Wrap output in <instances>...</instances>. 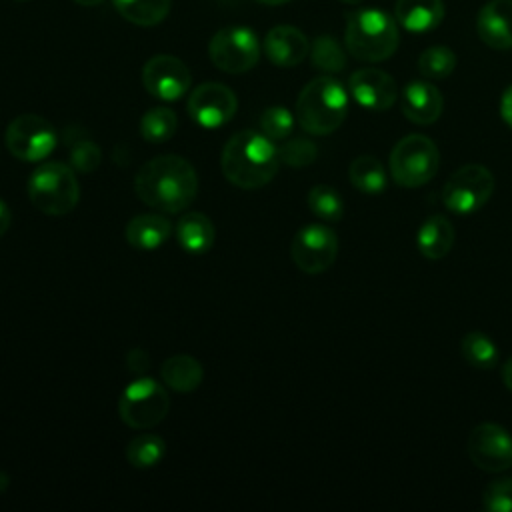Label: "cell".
Returning a JSON list of instances; mask_svg holds the SVG:
<instances>
[{"label":"cell","mask_w":512,"mask_h":512,"mask_svg":"<svg viewBox=\"0 0 512 512\" xmlns=\"http://www.w3.org/2000/svg\"><path fill=\"white\" fill-rule=\"evenodd\" d=\"M134 192L146 206L166 214L188 208L198 194L194 166L176 154H162L144 162L134 176Z\"/></svg>","instance_id":"1"},{"label":"cell","mask_w":512,"mask_h":512,"mask_svg":"<svg viewBox=\"0 0 512 512\" xmlns=\"http://www.w3.org/2000/svg\"><path fill=\"white\" fill-rule=\"evenodd\" d=\"M224 178L242 190H258L278 172V148L260 130H240L228 138L220 158Z\"/></svg>","instance_id":"2"},{"label":"cell","mask_w":512,"mask_h":512,"mask_svg":"<svg viewBox=\"0 0 512 512\" xmlns=\"http://www.w3.org/2000/svg\"><path fill=\"white\" fill-rule=\"evenodd\" d=\"M344 44L348 54L362 62H382L390 58L398 44V22L384 10L358 8L348 14Z\"/></svg>","instance_id":"3"},{"label":"cell","mask_w":512,"mask_h":512,"mask_svg":"<svg viewBox=\"0 0 512 512\" xmlns=\"http://www.w3.org/2000/svg\"><path fill=\"white\" fill-rule=\"evenodd\" d=\"M348 114L346 88L332 76L310 80L298 94L296 120L312 136H328L338 130Z\"/></svg>","instance_id":"4"},{"label":"cell","mask_w":512,"mask_h":512,"mask_svg":"<svg viewBox=\"0 0 512 512\" xmlns=\"http://www.w3.org/2000/svg\"><path fill=\"white\" fill-rule=\"evenodd\" d=\"M34 208L48 216L72 212L80 200V186L74 168L64 162H42L26 182Z\"/></svg>","instance_id":"5"},{"label":"cell","mask_w":512,"mask_h":512,"mask_svg":"<svg viewBox=\"0 0 512 512\" xmlns=\"http://www.w3.org/2000/svg\"><path fill=\"white\" fill-rule=\"evenodd\" d=\"M390 176L398 186L418 188L430 182L440 166V152L424 134H408L390 152Z\"/></svg>","instance_id":"6"},{"label":"cell","mask_w":512,"mask_h":512,"mask_svg":"<svg viewBox=\"0 0 512 512\" xmlns=\"http://www.w3.org/2000/svg\"><path fill=\"white\" fill-rule=\"evenodd\" d=\"M168 410L170 398L164 384L146 376L132 380L118 398V416L134 430H148L160 424Z\"/></svg>","instance_id":"7"},{"label":"cell","mask_w":512,"mask_h":512,"mask_svg":"<svg viewBox=\"0 0 512 512\" xmlns=\"http://www.w3.org/2000/svg\"><path fill=\"white\" fill-rule=\"evenodd\" d=\"M262 54L256 32L248 26L232 24L220 28L208 44L210 62L226 74H244L252 70Z\"/></svg>","instance_id":"8"},{"label":"cell","mask_w":512,"mask_h":512,"mask_svg":"<svg viewBox=\"0 0 512 512\" xmlns=\"http://www.w3.org/2000/svg\"><path fill=\"white\" fill-rule=\"evenodd\" d=\"M496 180L482 164H464L444 182L442 202L454 214H472L492 196Z\"/></svg>","instance_id":"9"},{"label":"cell","mask_w":512,"mask_h":512,"mask_svg":"<svg viewBox=\"0 0 512 512\" xmlns=\"http://www.w3.org/2000/svg\"><path fill=\"white\" fill-rule=\"evenodd\" d=\"M8 152L22 162L46 160L58 142L54 126L38 114L16 116L4 134Z\"/></svg>","instance_id":"10"},{"label":"cell","mask_w":512,"mask_h":512,"mask_svg":"<svg viewBox=\"0 0 512 512\" xmlns=\"http://www.w3.org/2000/svg\"><path fill=\"white\" fill-rule=\"evenodd\" d=\"M292 262L306 274L328 270L338 256V236L326 224L302 226L290 244Z\"/></svg>","instance_id":"11"},{"label":"cell","mask_w":512,"mask_h":512,"mask_svg":"<svg viewBox=\"0 0 512 512\" xmlns=\"http://www.w3.org/2000/svg\"><path fill=\"white\" fill-rule=\"evenodd\" d=\"M186 108L194 124L206 130H216L234 118L238 100L226 84L204 82L192 90Z\"/></svg>","instance_id":"12"},{"label":"cell","mask_w":512,"mask_h":512,"mask_svg":"<svg viewBox=\"0 0 512 512\" xmlns=\"http://www.w3.org/2000/svg\"><path fill=\"white\" fill-rule=\"evenodd\" d=\"M142 84L148 94L162 102L180 100L190 84V68L172 54H156L142 68Z\"/></svg>","instance_id":"13"},{"label":"cell","mask_w":512,"mask_h":512,"mask_svg":"<svg viewBox=\"0 0 512 512\" xmlns=\"http://www.w3.org/2000/svg\"><path fill=\"white\" fill-rule=\"evenodd\" d=\"M466 452L474 466L484 472H504L512 466V438L492 422L478 424L466 442Z\"/></svg>","instance_id":"14"},{"label":"cell","mask_w":512,"mask_h":512,"mask_svg":"<svg viewBox=\"0 0 512 512\" xmlns=\"http://www.w3.org/2000/svg\"><path fill=\"white\" fill-rule=\"evenodd\" d=\"M352 98L366 110L384 112L398 100V84L394 78L378 68H360L348 80Z\"/></svg>","instance_id":"15"},{"label":"cell","mask_w":512,"mask_h":512,"mask_svg":"<svg viewBox=\"0 0 512 512\" xmlns=\"http://www.w3.org/2000/svg\"><path fill=\"white\" fill-rule=\"evenodd\" d=\"M266 58L280 68L298 66L310 54V40L306 34L290 24H278L264 36Z\"/></svg>","instance_id":"16"},{"label":"cell","mask_w":512,"mask_h":512,"mask_svg":"<svg viewBox=\"0 0 512 512\" xmlns=\"http://www.w3.org/2000/svg\"><path fill=\"white\" fill-rule=\"evenodd\" d=\"M480 40L494 50L512 48V0L486 2L476 18Z\"/></svg>","instance_id":"17"},{"label":"cell","mask_w":512,"mask_h":512,"mask_svg":"<svg viewBox=\"0 0 512 512\" xmlns=\"http://www.w3.org/2000/svg\"><path fill=\"white\" fill-rule=\"evenodd\" d=\"M400 106H402V114L410 122L428 126L440 118L444 108V98L434 84L426 80H414L402 90Z\"/></svg>","instance_id":"18"},{"label":"cell","mask_w":512,"mask_h":512,"mask_svg":"<svg viewBox=\"0 0 512 512\" xmlns=\"http://www.w3.org/2000/svg\"><path fill=\"white\" fill-rule=\"evenodd\" d=\"M444 2L442 0H396L394 18L408 32H430L438 28L444 20Z\"/></svg>","instance_id":"19"},{"label":"cell","mask_w":512,"mask_h":512,"mask_svg":"<svg viewBox=\"0 0 512 512\" xmlns=\"http://www.w3.org/2000/svg\"><path fill=\"white\" fill-rule=\"evenodd\" d=\"M214 238V224L204 212H186L176 224V240L180 248L192 256L208 252L214 244Z\"/></svg>","instance_id":"20"},{"label":"cell","mask_w":512,"mask_h":512,"mask_svg":"<svg viewBox=\"0 0 512 512\" xmlns=\"http://www.w3.org/2000/svg\"><path fill=\"white\" fill-rule=\"evenodd\" d=\"M170 232H172V226L168 218H164L162 214L150 212V214H138L130 218L126 224L124 236L132 248L154 250L168 240Z\"/></svg>","instance_id":"21"},{"label":"cell","mask_w":512,"mask_h":512,"mask_svg":"<svg viewBox=\"0 0 512 512\" xmlns=\"http://www.w3.org/2000/svg\"><path fill=\"white\" fill-rule=\"evenodd\" d=\"M454 244V228L442 214H434L422 222L416 232V246L428 260L444 258Z\"/></svg>","instance_id":"22"},{"label":"cell","mask_w":512,"mask_h":512,"mask_svg":"<svg viewBox=\"0 0 512 512\" xmlns=\"http://www.w3.org/2000/svg\"><path fill=\"white\" fill-rule=\"evenodd\" d=\"M162 382L176 392H192L202 384V364L190 354H174L162 362Z\"/></svg>","instance_id":"23"},{"label":"cell","mask_w":512,"mask_h":512,"mask_svg":"<svg viewBox=\"0 0 512 512\" xmlns=\"http://www.w3.org/2000/svg\"><path fill=\"white\" fill-rule=\"evenodd\" d=\"M116 12L130 24L150 28L160 24L170 12V0H112Z\"/></svg>","instance_id":"24"},{"label":"cell","mask_w":512,"mask_h":512,"mask_svg":"<svg viewBox=\"0 0 512 512\" xmlns=\"http://www.w3.org/2000/svg\"><path fill=\"white\" fill-rule=\"evenodd\" d=\"M350 184L362 194H380L386 188V172L376 156L364 154L350 162L348 166Z\"/></svg>","instance_id":"25"},{"label":"cell","mask_w":512,"mask_h":512,"mask_svg":"<svg viewBox=\"0 0 512 512\" xmlns=\"http://www.w3.org/2000/svg\"><path fill=\"white\" fill-rule=\"evenodd\" d=\"M462 358L478 370H490L498 362V346L484 332H468L460 340Z\"/></svg>","instance_id":"26"},{"label":"cell","mask_w":512,"mask_h":512,"mask_svg":"<svg viewBox=\"0 0 512 512\" xmlns=\"http://www.w3.org/2000/svg\"><path fill=\"white\" fill-rule=\"evenodd\" d=\"M178 118L166 106H154L140 118V134L150 144H162L176 134Z\"/></svg>","instance_id":"27"},{"label":"cell","mask_w":512,"mask_h":512,"mask_svg":"<svg viewBox=\"0 0 512 512\" xmlns=\"http://www.w3.org/2000/svg\"><path fill=\"white\" fill-rule=\"evenodd\" d=\"M166 454V444L158 434L144 432L134 436L126 446V460L134 468H154Z\"/></svg>","instance_id":"28"},{"label":"cell","mask_w":512,"mask_h":512,"mask_svg":"<svg viewBox=\"0 0 512 512\" xmlns=\"http://www.w3.org/2000/svg\"><path fill=\"white\" fill-rule=\"evenodd\" d=\"M310 60L314 68L326 72V74H336L346 68V52L340 46V42L334 36L322 34L316 36L314 42L310 44Z\"/></svg>","instance_id":"29"},{"label":"cell","mask_w":512,"mask_h":512,"mask_svg":"<svg viewBox=\"0 0 512 512\" xmlns=\"http://www.w3.org/2000/svg\"><path fill=\"white\" fill-rule=\"evenodd\" d=\"M308 208L324 222H338L344 214V200L336 188L328 184H316L308 192Z\"/></svg>","instance_id":"30"},{"label":"cell","mask_w":512,"mask_h":512,"mask_svg":"<svg viewBox=\"0 0 512 512\" xmlns=\"http://www.w3.org/2000/svg\"><path fill=\"white\" fill-rule=\"evenodd\" d=\"M456 68V54L448 46H430L418 58V72L426 80H444Z\"/></svg>","instance_id":"31"},{"label":"cell","mask_w":512,"mask_h":512,"mask_svg":"<svg viewBox=\"0 0 512 512\" xmlns=\"http://www.w3.org/2000/svg\"><path fill=\"white\" fill-rule=\"evenodd\" d=\"M294 128V116L284 106H270L258 118V130L272 142L284 140Z\"/></svg>","instance_id":"32"},{"label":"cell","mask_w":512,"mask_h":512,"mask_svg":"<svg viewBox=\"0 0 512 512\" xmlns=\"http://www.w3.org/2000/svg\"><path fill=\"white\" fill-rule=\"evenodd\" d=\"M278 156H280V162L286 164V166L304 168V166H310L316 160L318 148L308 138H292V140H286L278 148Z\"/></svg>","instance_id":"33"},{"label":"cell","mask_w":512,"mask_h":512,"mask_svg":"<svg viewBox=\"0 0 512 512\" xmlns=\"http://www.w3.org/2000/svg\"><path fill=\"white\" fill-rule=\"evenodd\" d=\"M482 506L490 512H512V478L492 480L482 492Z\"/></svg>","instance_id":"34"},{"label":"cell","mask_w":512,"mask_h":512,"mask_svg":"<svg viewBox=\"0 0 512 512\" xmlns=\"http://www.w3.org/2000/svg\"><path fill=\"white\" fill-rule=\"evenodd\" d=\"M102 162V150L92 140H76L70 146V166L76 172H94Z\"/></svg>","instance_id":"35"},{"label":"cell","mask_w":512,"mask_h":512,"mask_svg":"<svg viewBox=\"0 0 512 512\" xmlns=\"http://www.w3.org/2000/svg\"><path fill=\"white\" fill-rule=\"evenodd\" d=\"M500 114L504 118V122L512 128V86H508L502 94V100H500Z\"/></svg>","instance_id":"36"},{"label":"cell","mask_w":512,"mask_h":512,"mask_svg":"<svg viewBox=\"0 0 512 512\" xmlns=\"http://www.w3.org/2000/svg\"><path fill=\"white\" fill-rule=\"evenodd\" d=\"M10 220H12V214H10V208L4 200H0V238L8 232L10 228Z\"/></svg>","instance_id":"37"},{"label":"cell","mask_w":512,"mask_h":512,"mask_svg":"<svg viewBox=\"0 0 512 512\" xmlns=\"http://www.w3.org/2000/svg\"><path fill=\"white\" fill-rule=\"evenodd\" d=\"M502 380H504V386L512 392V358H508L506 364L502 366Z\"/></svg>","instance_id":"38"},{"label":"cell","mask_w":512,"mask_h":512,"mask_svg":"<svg viewBox=\"0 0 512 512\" xmlns=\"http://www.w3.org/2000/svg\"><path fill=\"white\" fill-rule=\"evenodd\" d=\"M78 6H84V8H90V6H98L102 4L104 0H74Z\"/></svg>","instance_id":"39"},{"label":"cell","mask_w":512,"mask_h":512,"mask_svg":"<svg viewBox=\"0 0 512 512\" xmlns=\"http://www.w3.org/2000/svg\"><path fill=\"white\" fill-rule=\"evenodd\" d=\"M256 2L266 4V6H280V4H286V2H290V0H256Z\"/></svg>","instance_id":"40"},{"label":"cell","mask_w":512,"mask_h":512,"mask_svg":"<svg viewBox=\"0 0 512 512\" xmlns=\"http://www.w3.org/2000/svg\"><path fill=\"white\" fill-rule=\"evenodd\" d=\"M340 2H344V4H360L362 0H340Z\"/></svg>","instance_id":"41"},{"label":"cell","mask_w":512,"mask_h":512,"mask_svg":"<svg viewBox=\"0 0 512 512\" xmlns=\"http://www.w3.org/2000/svg\"><path fill=\"white\" fill-rule=\"evenodd\" d=\"M16 2H26V0H16Z\"/></svg>","instance_id":"42"}]
</instances>
